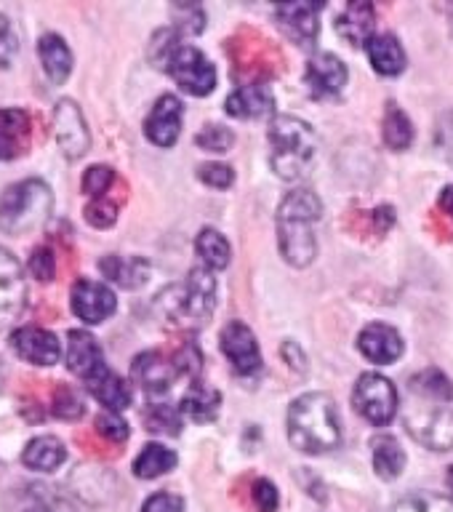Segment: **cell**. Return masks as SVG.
Instances as JSON below:
<instances>
[{
    "instance_id": "obj_5",
    "label": "cell",
    "mask_w": 453,
    "mask_h": 512,
    "mask_svg": "<svg viewBox=\"0 0 453 512\" xmlns=\"http://www.w3.org/2000/svg\"><path fill=\"white\" fill-rule=\"evenodd\" d=\"M408 400L403 424L411 432V438L432 451H448L453 448V400H443L430 392L408 387Z\"/></svg>"
},
{
    "instance_id": "obj_28",
    "label": "cell",
    "mask_w": 453,
    "mask_h": 512,
    "mask_svg": "<svg viewBox=\"0 0 453 512\" xmlns=\"http://www.w3.org/2000/svg\"><path fill=\"white\" fill-rule=\"evenodd\" d=\"M374 470L382 480H395L406 470V451L398 438L392 435H376L374 443Z\"/></svg>"
},
{
    "instance_id": "obj_19",
    "label": "cell",
    "mask_w": 453,
    "mask_h": 512,
    "mask_svg": "<svg viewBox=\"0 0 453 512\" xmlns=\"http://www.w3.org/2000/svg\"><path fill=\"white\" fill-rule=\"evenodd\" d=\"M224 110H227V115L240 120L264 118V115H272V112H275V94H272L270 86H262V83L238 86L230 96H227Z\"/></svg>"
},
{
    "instance_id": "obj_7",
    "label": "cell",
    "mask_w": 453,
    "mask_h": 512,
    "mask_svg": "<svg viewBox=\"0 0 453 512\" xmlns=\"http://www.w3.org/2000/svg\"><path fill=\"white\" fill-rule=\"evenodd\" d=\"M352 406L358 411L366 422L376 424V427H384L395 419L400 408V398L395 384L387 379V376L376 374H363L352 390Z\"/></svg>"
},
{
    "instance_id": "obj_33",
    "label": "cell",
    "mask_w": 453,
    "mask_h": 512,
    "mask_svg": "<svg viewBox=\"0 0 453 512\" xmlns=\"http://www.w3.org/2000/svg\"><path fill=\"white\" fill-rule=\"evenodd\" d=\"M144 424H147V430L158 432V435H179L182 432V414L168 403H158V406L147 408Z\"/></svg>"
},
{
    "instance_id": "obj_3",
    "label": "cell",
    "mask_w": 453,
    "mask_h": 512,
    "mask_svg": "<svg viewBox=\"0 0 453 512\" xmlns=\"http://www.w3.org/2000/svg\"><path fill=\"white\" fill-rule=\"evenodd\" d=\"M270 147L272 171L286 182H296L310 171L318 152V134L307 120L296 115H278L270 123Z\"/></svg>"
},
{
    "instance_id": "obj_10",
    "label": "cell",
    "mask_w": 453,
    "mask_h": 512,
    "mask_svg": "<svg viewBox=\"0 0 453 512\" xmlns=\"http://www.w3.org/2000/svg\"><path fill=\"white\" fill-rule=\"evenodd\" d=\"M54 136L59 150L70 160L83 158L88 147H91V134H88L86 118H83V112H80V107L72 99L56 102Z\"/></svg>"
},
{
    "instance_id": "obj_9",
    "label": "cell",
    "mask_w": 453,
    "mask_h": 512,
    "mask_svg": "<svg viewBox=\"0 0 453 512\" xmlns=\"http://www.w3.org/2000/svg\"><path fill=\"white\" fill-rule=\"evenodd\" d=\"M72 312L78 315L88 326H99L118 310V299L112 294L110 286H104L99 280L78 278L70 291Z\"/></svg>"
},
{
    "instance_id": "obj_26",
    "label": "cell",
    "mask_w": 453,
    "mask_h": 512,
    "mask_svg": "<svg viewBox=\"0 0 453 512\" xmlns=\"http://www.w3.org/2000/svg\"><path fill=\"white\" fill-rule=\"evenodd\" d=\"M38 54L48 80H51L54 86H62L72 72V54L70 48H67V43H64L59 35H54V32H48V35L40 38Z\"/></svg>"
},
{
    "instance_id": "obj_44",
    "label": "cell",
    "mask_w": 453,
    "mask_h": 512,
    "mask_svg": "<svg viewBox=\"0 0 453 512\" xmlns=\"http://www.w3.org/2000/svg\"><path fill=\"white\" fill-rule=\"evenodd\" d=\"M22 512H78L64 496L56 494H35L32 502Z\"/></svg>"
},
{
    "instance_id": "obj_24",
    "label": "cell",
    "mask_w": 453,
    "mask_h": 512,
    "mask_svg": "<svg viewBox=\"0 0 453 512\" xmlns=\"http://www.w3.org/2000/svg\"><path fill=\"white\" fill-rule=\"evenodd\" d=\"M368 59H371V67H374L379 75L384 78H395L400 72L406 70V51L400 46V40L395 35H374V38L368 40Z\"/></svg>"
},
{
    "instance_id": "obj_14",
    "label": "cell",
    "mask_w": 453,
    "mask_h": 512,
    "mask_svg": "<svg viewBox=\"0 0 453 512\" xmlns=\"http://www.w3.org/2000/svg\"><path fill=\"white\" fill-rule=\"evenodd\" d=\"M184 104L174 94H163L144 120V134L155 147H174L182 134Z\"/></svg>"
},
{
    "instance_id": "obj_27",
    "label": "cell",
    "mask_w": 453,
    "mask_h": 512,
    "mask_svg": "<svg viewBox=\"0 0 453 512\" xmlns=\"http://www.w3.org/2000/svg\"><path fill=\"white\" fill-rule=\"evenodd\" d=\"M64 459H67V448L54 435H38V438H32L22 454V462L35 472L59 470Z\"/></svg>"
},
{
    "instance_id": "obj_34",
    "label": "cell",
    "mask_w": 453,
    "mask_h": 512,
    "mask_svg": "<svg viewBox=\"0 0 453 512\" xmlns=\"http://www.w3.org/2000/svg\"><path fill=\"white\" fill-rule=\"evenodd\" d=\"M392 512H453V499L451 496L440 494H427V491H419V494H411L406 499H400Z\"/></svg>"
},
{
    "instance_id": "obj_37",
    "label": "cell",
    "mask_w": 453,
    "mask_h": 512,
    "mask_svg": "<svg viewBox=\"0 0 453 512\" xmlns=\"http://www.w3.org/2000/svg\"><path fill=\"white\" fill-rule=\"evenodd\" d=\"M115 182V171L110 166H91L83 174V192L91 198H104V192L110 190V184Z\"/></svg>"
},
{
    "instance_id": "obj_8",
    "label": "cell",
    "mask_w": 453,
    "mask_h": 512,
    "mask_svg": "<svg viewBox=\"0 0 453 512\" xmlns=\"http://www.w3.org/2000/svg\"><path fill=\"white\" fill-rule=\"evenodd\" d=\"M168 75L179 83L184 94L208 96L216 88V67L200 48L179 46L166 62Z\"/></svg>"
},
{
    "instance_id": "obj_16",
    "label": "cell",
    "mask_w": 453,
    "mask_h": 512,
    "mask_svg": "<svg viewBox=\"0 0 453 512\" xmlns=\"http://www.w3.org/2000/svg\"><path fill=\"white\" fill-rule=\"evenodd\" d=\"M320 3H283L275 8V19L283 35L294 40L296 46H312L318 38Z\"/></svg>"
},
{
    "instance_id": "obj_42",
    "label": "cell",
    "mask_w": 453,
    "mask_h": 512,
    "mask_svg": "<svg viewBox=\"0 0 453 512\" xmlns=\"http://www.w3.org/2000/svg\"><path fill=\"white\" fill-rule=\"evenodd\" d=\"M96 432L104 435L110 443H123L128 438L126 419H120V414L104 411L102 416H96Z\"/></svg>"
},
{
    "instance_id": "obj_11",
    "label": "cell",
    "mask_w": 453,
    "mask_h": 512,
    "mask_svg": "<svg viewBox=\"0 0 453 512\" xmlns=\"http://www.w3.org/2000/svg\"><path fill=\"white\" fill-rule=\"evenodd\" d=\"M219 344H222V352L227 355V360H230L232 368H235L238 374L251 376L262 368V350H259V342H256L254 331H251L243 320H230V323L222 328Z\"/></svg>"
},
{
    "instance_id": "obj_35",
    "label": "cell",
    "mask_w": 453,
    "mask_h": 512,
    "mask_svg": "<svg viewBox=\"0 0 453 512\" xmlns=\"http://www.w3.org/2000/svg\"><path fill=\"white\" fill-rule=\"evenodd\" d=\"M195 144L206 152H227L232 144H235V134H232L227 126H214V123H208V126H203V131L195 136Z\"/></svg>"
},
{
    "instance_id": "obj_47",
    "label": "cell",
    "mask_w": 453,
    "mask_h": 512,
    "mask_svg": "<svg viewBox=\"0 0 453 512\" xmlns=\"http://www.w3.org/2000/svg\"><path fill=\"white\" fill-rule=\"evenodd\" d=\"M440 206L446 208L448 216H453V184L443 187V192H440Z\"/></svg>"
},
{
    "instance_id": "obj_32",
    "label": "cell",
    "mask_w": 453,
    "mask_h": 512,
    "mask_svg": "<svg viewBox=\"0 0 453 512\" xmlns=\"http://www.w3.org/2000/svg\"><path fill=\"white\" fill-rule=\"evenodd\" d=\"M195 248H198L200 259H203V267H208L211 272L224 270V267L230 264V243H227V238H224L219 230H214V227L200 230L198 240H195Z\"/></svg>"
},
{
    "instance_id": "obj_25",
    "label": "cell",
    "mask_w": 453,
    "mask_h": 512,
    "mask_svg": "<svg viewBox=\"0 0 453 512\" xmlns=\"http://www.w3.org/2000/svg\"><path fill=\"white\" fill-rule=\"evenodd\" d=\"M86 384L88 392H91L107 411H112V414H120L123 408L131 406V398H134V395H131V387H128L115 371H110V368L99 371V374H96L94 379H88Z\"/></svg>"
},
{
    "instance_id": "obj_13",
    "label": "cell",
    "mask_w": 453,
    "mask_h": 512,
    "mask_svg": "<svg viewBox=\"0 0 453 512\" xmlns=\"http://www.w3.org/2000/svg\"><path fill=\"white\" fill-rule=\"evenodd\" d=\"M11 347L32 366H54L62 358V344L56 334L40 326H22L11 334Z\"/></svg>"
},
{
    "instance_id": "obj_49",
    "label": "cell",
    "mask_w": 453,
    "mask_h": 512,
    "mask_svg": "<svg viewBox=\"0 0 453 512\" xmlns=\"http://www.w3.org/2000/svg\"><path fill=\"white\" fill-rule=\"evenodd\" d=\"M0 382H3V366H0Z\"/></svg>"
},
{
    "instance_id": "obj_31",
    "label": "cell",
    "mask_w": 453,
    "mask_h": 512,
    "mask_svg": "<svg viewBox=\"0 0 453 512\" xmlns=\"http://www.w3.org/2000/svg\"><path fill=\"white\" fill-rule=\"evenodd\" d=\"M384 144L395 152H403L414 142V123L398 104L390 102L384 110Z\"/></svg>"
},
{
    "instance_id": "obj_38",
    "label": "cell",
    "mask_w": 453,
    "mask_h": 512,
    "mask_svg": "<svg viewBox=\"0 0 453 512\" xmlns=\"http://www.w3.org/2000/svg\"><path fill=\"white\" fill-rule=\"evenodd\" d=\"M30 272L32 278L40 280V283H48V280H54L56 275V254L48 246L35 248L30 254Z\"/></svg>"
},
{
    "instance_id": "obj_2",
    "label": "cell",
    "mask_w": 453,
    "mask_h": 512,
    "mask_svg": "<svg viewBox=\"0 0 453 512\" xmlns=\"http://www.w3.org/2000/svg\"><path fill=\"white\" fill-rule=\"evenodd\" d=\"M288 440L302 454H326L342 443L336 403L326 392H307L288 408Z\"/></svg>"
},
{
    "instance_id": "obj_36",
    "label": "cell",
    "mask_w": 453,
    "mask_h": 512,
    "mask_svg": "<svg viewBox=\"0 0 453 512\" xmlns=\"http://www.w3.org/2000/svg\"><path fill=\"white\" fill-rule=\"evenodd\" d=\"M54 414L59 419H78L83 416V400L72 387L67 384H59L54 392Z\"/></svg>"
},
{
    "instance_id": "obj_30",
    "label": "cell",
    "mask_w": 453,
    "mask_h": 512,
    "mask_svg": "<svg viewBox=\"0 0 453 512\" xmlns=\"http://www.w3.org/2000/svg\"><path fill=\"white\" fill-rule=\"evenodd\" d=\"M176 451L171 448L160 446V443H147L142 448V454L136 456L134 462V475L142 480H152V478H160V475H166L176 467Z\"/></svg>"
},
{
    "instance_id": "obj_1",
    "label": "cell",
    "mask_w": 453,
    "mask_h": 512,
    "mask_svg": "<svg viewBox=\"0 0 453 512\" xmlns=\"http://www.w3.org/2000/svg\"><path fill=\"white\" fill-rule=\"evenodd\" d=\"M323 216V200L318 192L294 190L288 192L278 208V246L280 254L291 267H307L318 256L315 224Z\"/></svg>"
},
{
    "instance_id": "obj_22",
    "label": "cell",
    "mask_w": 453,
    "mask_h": 512,
    "mask_svg": "<svg viewBox=\"0 0 453 512\" xmlns=\"http://www.w3.org/2000/svg\"><path fill=\"white\" fill-rule=\"evenodd\" d=\"M376 27V11L371 3L358 0L344 8L339 19H336V32L342 35L352 46H368V40L374 38Z\"/></svg>"
},
{
    "instance_id": "obj_18",
    "label": "cell",
    "mask_w": 453,
    "mask_h": 512,
    "mask_svg": "<svg viewBox=\"0 0 453 512\" xmlns=\"http://www.w3.org/2000/svg\"><path fill=\"white\" fill-rule=\"evenodd\" d=\"M360 352L366 355V360L376 363V366H390L395 360H400L406 344H403V336L395 331L387 323H368L358 336Z\"/></svg>"
},
{
    "instance_id": "obj_21",
    "label": "cell",
    "mask_w": 453,
    "mask_h": 512,
    "mask_svg": "<svg viewBox=\"0 0 453 512\" xmlns=\"http://www.w3.org/2000/svg\"><path fill=\"white\" fill-rule=\"evenodd\" d=\"M32 120L24 110H0V160H14L27 152Z\"/></svg>"
},
{
    "instance_id": "obj_48",
    "label": "cell",
    "mask_w": 453,
    "mask_h": 512,
    "mask_svg": "<svg viewBox=\"0 0 453 512\" xmlns=\"http://www.w3.org/2000/svg\"><path fill=\"white\" fill-rule=\"evenodd\" d=\"M446 486H448V496L453 499V467H448V475H446Z\"/></svg>"
},
{
    "instance_id": "obj_46",
    "label": "cell",
    "mask_w": 453,
    "mask_h": 512,
    "mask_svg": "<svg viewBox=\"0 0 453 512\" xmlns=\"http://www.w3.org/2000/svg\"><path fill=\"white\" fill-rule=\"evenodd\" d=\"M280 352H283V358L288 360V366L294 368V371H304L307 368V355H304L302 347L296 342H286Z\"/></svg>"
},
{
    "instance_id": "obj_39",
    "label": "cell",
    "mask_w": 453,
    "mask_h": 512,
    "mask_svg": "<svg viewBox=\"0 0 453 512\" xmlns=\"http://www.w3.org/2000/svg\"><path fill=\"white\" fill-rule=\"evenodd\" d=\"M198 179L208 187H216V190H227L235 182V171L224 163H203L198 168Z\"/></svg>"
},
{
    "instance_id": "obj_6",
    "label": "cell",
    "mask_w": 453,
    "mask_h": 512,
    "mask_svg": "<svg viewBox=\"0 0 453 512\" xmlns=\"http://www.w3.org/2000/svg\"><path fill=\"white\" fill-rule=\"evenodd\" d=\"M174 299L160 296V304H168V315L187 323H206L216 307V278L208 267L190 270L187 283L171 288Z\"/></svg>"
},
{
    "instance_id": "obj_45",
    "label": "cell",
    "mask_w": 453,
    "mask_h": 512,
    "mask_svg": "<svg viewBox=\"0 0 453 512\" xmlns=\"http://www.w3.org/2000/svg\"><path fill=\"white\" fill-rule=\"evenodd\" d=\"M142 512H184V502L182 496L160 491V494H152L150 499L144 502Z\"/></svg>"
},
{
    "instance_id": "obj_50",
    "label": "cell",
    "mask_w": 453,
    "mask_h": 512,
    "mask_svg": "<svg viewBox=\"0 0 453 512\" xmlns=\"http://www.w3.org/2000/svg\"><path fill=\"white\" fill-rule=\"evenodd\" d=\"M451 35H453V16H451Z\"/></svg>"
},
{
    "instance_id": "obj_40",
    "label": "cell",
    "mask_w": 453,
    "mask_h": 512,
    "mask_svg": "<svg viewBox=\"0 0 453 512\" xmlns=\"http://www.w3.org/2000/svg\"><path fill=\"white\" fill-rule=\"evenodd\" d=\"M115 219H118V206H115V203H110V200L96 198L86 206V222L91 224V227H99V230H104V227H112V224H115Z\"/></svg>"
},
{
    "instance_id": "obj_20",
    "label": "cell",
    "mask_w": 453,
    "mask_h": 512,
    "mask_svg": "<svg viewBox=\"0 0 453 512\" xmlns=\"http://www.w3.org/2000/svg\"><path fill=\"white\" fill-rule=\"evenodd\" d=\"M67 368H70L72 374H78L80 379H86V382L107 368L102 347H99V342L88 331L75 328L67 336Z\"/></svg>"
},
{
    "instance_id": "obj_43",
    "label": "cell",
    "mask_w": 453,
    "mask_h": 512,
    "mask_svg": "<svg viewBox=\"0 0 453 512\" xmlns=\"http://www.w3.org/2000/svg\"><path fill=\"white\" fill-rule=\"evenodd\" d=\"M254 502L259 507V512H278L280 507V494L275 483L267 478H259L254 483Z\"/></svg>"
},
{
    "instance_id": "obj_4",
    "label": "cell",
    "mask_w": 453,
    "mask_h": 512,
    "mask_svg": "<svg viewBox=\"0 0 453 512\" xmlns=\"http://www.w3.org/2000/svg\"><path fill=\"white\" fill-rule=\"evenodd\" d=\"M54 195L43 179H24L3 192L0 198V232L30 235L40 230L51 214Z\"/></svg>"
},
{
    "instance_id": "obj_17",
    "label": "cell",
    "mask_w": 453,
    "mask_h": 512,
    "mask_svg": "<svg viewBox=\"0 0 453 512\" xmlns=\"http://www.w3.org/2000/svg\"><path fill=\"white\" fill-rule=\"evenodd\" d=\"M179 376L174 360L163 358L160 352H142L131 363V379L142 387L147 395H166L171 384Z\"/></svg>"
},
{
    "instance_id": "obj_29",
    "label": "cell",
    "mask_w": 453,
    "mask_h": 512,
    "mask_svg": "<svg viewBox=\"0 0 453 512\" xmlns=\"http://www.w3.org/2000/svg\"><path fill=\"white\" fill-rule=\"evenodd\" d=\"M219 406H222V392L208 387L203 382H195L187 390V395L182 398V411L195 422L206 424L214 422L216 414H219Z\"/></svg>"
},
{
    "instance_id": "obj_15",
    "label": "cell",
    "mask_w": 453,
    "mask_h": 512,
    "mask_svg": "<svg viewBox=\"0 0 453 512\" xmlns=\"http://www.w3.org/2000/svg\"><path fill=\"white\" fill-rule=\"evenodd\" d=\"M347 78H350L347 64L336 54H328V51L312 54L310 62H307V70H304V80H307V86L318 99L342 94V88L347 86Z\"/></svg>"
},
{
    "instance_id": "obj_41",
    "label": "cell",
    "mask_w": 453,
    "mask_h": 512,
    "mask_svg": "<svg viewBox=\"0 0 453 512\" xmlns=\"http://www.w3.org/2000/svg\"><path fill=\"white\" fill-rule=\"evenodd\" d=\"M19 54V38H16L14 27L8 22V16L0 14V70L11 67Z\"/></svg>"
},
{
    "instance_id": "obj_23",
    "label": "cell",
    "mask_w": 453,
    "mask_h": 512,
    "mask_svg": "<svg viewBox=\"0 0 453 512\" xmlns=\"http://www.w3.org/2000/svg\"><path fill=\"white\" fill-rule=\"evenodd\" d=\"M99 270H102L104 278L112 280L115 286L128 288V291L142 288L144 283H147V278H150V262L142 259V256L110 254L99 262Z\"/></svg>"
},
{
    "instance_id": "obj_12",
    "label": "cell",
    "mask_w": 453,
    "mask_h": 512,
    "mask_svg": "<svg viewBox=\"0 0 453 512\" xmlns=\"http://www.w3.org/2000/svg\"><path fill=\"white\" fill-rule=\"evenodd\" d=\"M27 302V283L24 270L8 248L0 246V328L14 323Z\"/></svg>"
}]
</instances>
